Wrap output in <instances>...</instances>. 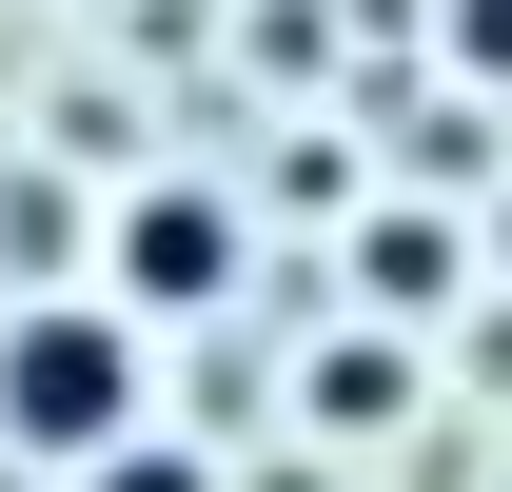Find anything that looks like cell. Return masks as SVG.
<instances>
[{"label":"cell","mask_w":512,"mask_h":492,"mask_svg":"<svg viewBox=\"0 0 512 492\" xmlns=\"http://www.w3.org/2000/svg\"><path fill=\"white\" fill-rule=\"evenodd\" d=\"M453 60H473V79H512V0H453Z\"/></svg>","instance_id":"5b68a950"},{"label":"cell","mask_w":512,"mask_h":492,"mask_svg":"<svg viewBox=\"0 0 512 492\" xmlns=\"http://www.w3.org/2000/svg\"><path fill=\"white\" fill-rule=\"evenodd\" d=\"M119 433H138V296H40V315H0V453L79 473V453H119Z\"/></svg>","instance_id":"6da1fadb"},{"label":"cell","mask_w":512,"mask_h":492,"mask_svg":"<svg viewBox=\"0 0 512 492\" xmlns=\"http://www.w3.org/2000/svg\"><path fill=\"white\" fill-rule=\"evenodd\" d=\"M79 492H217V453H178V433H119V453H79Z\"/></svg>","instance_id":"277c9868"},{"label":"cell","mask_w":512,"mask_h":492,"mask_svg":"<svg viewBox=\"0 0 512 492\" xmlns=\"http://www.w3.org/2000/svg\"><path fill=\"white\" fill-rule=\"evenodd\" d=\"M119 296L138 315H217V296H237V197H217V178L119 197Z\"/></svg>","instance_id":"7a4b0ae2"},{"label":"cell","mask_w":512,"mask_h":492,"mask_svg":"<svg viewBox=\"0 0 512 492\" xmlns=\"http://www.w3.org/2000/svg\"><path fill=\"white\" fill-rule=\"evenodd\" d=\"M355 276L414 315V296H453V237H434V217H375V237H355Z\"/></svg>","instance_id":"3957f363"}]
</instances>
